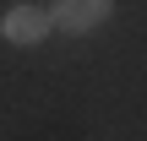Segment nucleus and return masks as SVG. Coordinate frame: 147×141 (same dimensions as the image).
Instances as JSON below:
<instances>
[{
  "label": "nucleus",
  "mask_w": 147,
  "mask_h": 141,
  "mask_svg": "<svg viewBox=\"0 0 147 141\" xmlns=\"http://www.w3.org/2000/svg\"><path fill=\"white\" fill-rule=\"evenodd\" d=\"M109 11H115V0H55V5H49V27L82 38V33H93V27H104Z\"/></svg>",
  "instance_id": "obj_1"
},
{
  "label": "nucleus",
  "mask_w": 147,
  "mask_h": 141,
  "mask_svg": "<svg viewBox=\"0 0 147 141\" xmlns=\"http://www.w3.org/2000/svg\"><path fill=\"white\" fill-rule=\"evenodd\" d=\"M0 38H5V43H44V38H49V11H38V5H11V11L0 16Z\"/></svg>",
  "instance_id": "obj_2"
}]
</instances>
